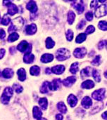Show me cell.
<instances>
[{"label":"cell","instance_id":"1","mask_svg":"<svg viewBox=\"0 0 107 120\" xmlns=\"http://www.w3.org/2000/svg\"><path fill=\"white\" fill-rule=\"evenodd\" d=\"M23 24H24V20L21 17H18L13 19L11 23V25L9 26L8 29V32L16 31V30H19L23 27Z\"/></svg>","mask_w":107,"mask_h":120},{"label":"cell","instance_id":"2","mask_svg":"<svg viewBox=\"0 0 107 120\" xmlns=\"http://www.w3.org/2000/svg\"><path fill=\"white\" fill-rule=\"evenodd\" d=\"M71 57V52L65 48L59 49L56 53V58L59 61H63Z\"/></svg>","mask_w":107,"mask_h":120},{"label":"cell","instance_id":"3","mask_svg":"<svg viewBox=\"0 0 107 120\" xmlns=\"http://www.w3.org/2000/svg\"><path fill=\"white\" fill-rule=\"evenodd\" d=\"M13 89L11 87H6L4 90V92L1 96V102L4 105H7L9 103L11 97L13 96Z\"/></svg>","mask_w":107,"mask_h":120},{"label":"cell","instance_id":"4","mask_svg":"<svg viewBox=\"0 0 107 120\" xmlns=\"http://www.w3.org/2000/svg\"><path fill=\"white\" fill-rule=\"evenodd\" d=\"M17 49L22 53H29L31 52V50H32V45L26 41H22L18 45Z\"/></svg>","mask_w":107,"mask_h":120},{"label":"cell","instance_id":"5","mask_svg":"<svg viewBox=\"0 0 107 120\" xmlns=\"http://www.w3.org/2000/svg\"><path fill=\"white\" fill-rule=\"evenodd\" d=\"M105 93H106L105 89H99L95 91L92 93V96L95 100L97 101H102L105 97Z\"/></svg>","mask_w":107,"mask_h":120},{"label":"cell","instance_id":"6","mask_svg":"<svg viewBox=\"0 0 107 120\" xmlns=\"http://www.w3.org/2000/svg\"><path fill=\"white\" fill-rule=\"evenodd\" d=\"M95 16L97 18H101L107 15V5L102 4L99 6H98L95 12Z\"/></svg>","mask_w":107,"mask_h":120},{"label":"cell","instance_id":"7","mask_svg":"<svg viewBox=\"0 0 107 120\" xmlns=\"http://www.w3.org/2000/svg\"><path fill=\"white\" fill-rule=\"evenodd\" d=\"M87 54V49L85 47L77 48L73 51V55L77 58H83Z\"/></svg>","mask_w":107,"mask_h":120},{"label":"cell","instance_id":"8","mask_svg":"<svg viewBox=\"0 0 107 120\" xmlns=\"http://www.w3.org/2000/svg\"><path fill=\"white\" fill-rule=\"evenodd\" d=\"M72 6L76 9L78 14H81L83 13L85 10V7L83 5V1H80V2H77L76 1H72Z\"/></svg>","mask_w":107,"mask_h":120},{"label":"cell","instance_id":"9","mask_svg":"<svg viewBox=\"0 0 107 120\" xmlns=\"http://www.w3.org/2000/svg\"><path fill=\"white\" fill-rule=\"evenodd\" d=\"M26 8L30 11V14H36L37 11V6L35 1H29L26 5Z\"/></svg>","mask_w":107,"mask_h":120},{"label":"cell","instance_id":"10","mask_svg":"<svg viewBox=\"0 0 107 120\" xmlns=\"http://www.w3.org/2000/svg\"><path fill=\"white\" fill-rule=\"evenodd\" d=\"M36 32H37V26L34 23L27 25L25 28V32L28 35L34 34Z\"/></svg>","mask_w":107,"mask_h":120},{"label":"cell","instance_id":"11","mask_svg":"<svg viewBox=\"0 0 107 120\" xmlns=\"http://www.w3.org/2000/svg\"><path fill=\"white\" fill-rule=\"evenodd\" d=\"M61 80L60 79H55L52 82H50L51 91H56L61 88Z\"/></svg>","mask_w":107,"mask_h":120},{"label":"cell","instance_id":"12","mask_svg":"<svg viewBox=\"0 0 107 120\" xmlns=\"http://www.w3.org/2000/svg\"><path fill=\"white\" fill-rule=\"evenodd\" d=\"M76 81V77L75 76H71V77H68L66 79H65L63 81H62L63 84L66 86V87H70L71 86H72Z\"/></svg>","mask_w":107,"mask_h":120},{"label":"cell","instance_id":"13","mask_svg":"<svg viewBox=\"0 0 107 120\" xmlns=\"http://www.w3.org/2000/svg\"><path fill=\"white\" fill-rule=\"evenodd\" d=\"M81 105L85 109H89L92 105V101L89 96H85L81 101Z\"/></svg>","mask_w":107,"mask_h":120},{"label":"cell","instance_id":"14","mask_svg":"<svg viewBox=\"0 0 107 120\" xmlns=\"http://www.w3.org/2000/svg\"><path fill=\"white\" fill-rule=\"evenodd\" d=\"M51 71H52V72H53L56 75H61L65 71V66L62 65L54 66L51 69Z\"/></svg>","mask_w":107,"mask_h":120},{"label":"cell","instance_id":"15","mask_svg":"<svg viewBox=\"0 0 107 120\" xmlns=\"http://www.w3.org/2000/svg\"><path fill=\"white\" fill-rule=\"evenodd\" d=\"M67 101H68V105L71 108H74L77 105V103H78V98L73 94H70L68 96V97Z\"/></svg>","mask_w":107,"mask_h":120},{"label":"cell","instance_id":"16","mask_svg":"<svg viewBox=\"0 0 107 120\" xmlns=\"http://www.w3.org/2000/svg\"><path fill=\"white\" fill-rule=\"evenodd\" d=\"M54 59V56L52 54L50 53H44L42 56L41 57V62L43 63H50Z\"/></svg>","mask_w":107,"mask_h":120},{"label":"cell","instance_id":"17","mask_svg":"<svg viewBox=\"0 0 107 120\" xmlns=\"http://www.w3.org/2000/svg\"><path fill=\"white\" fill-rule=\"evenodd\" d=\"M32 114H33V117L36 120H40L42 116V112L37 106H35L33 108Z\"/></svg>","mask_w":107,"mask_h":120},{"label":"cell","instance_id":"18","mask_svg":"<svg viewBox=\"0 0 107 120\" xmlns=\"http://www.w3.org/2000/svg\"><path fill=\"white\" fill-rule=\"evenodd\" d=\"M18 11V9L17 8V6L13 4H11L8 6V14L10 15H13L14 14L17 13Z\"/></svg>","mask_w":107,"mask_h":120},{"label":"cell","instance_id":"19","mask_svg":"<svg viewBox=\"0 0 107 120\" xmlns=\"http://www.w3.org/2000/svg\"><path fill=\"white\" fill-rule=\"evenodd\" d=\"M35 60V56L33 54H32L31 53H25L23 56V61L24 63H27V64H30L32 63Z\"/></svg>","mask_w":107,"mask_h":120},{"label":"cell","instance_id":"20","mask_svg":"<svg viewBox=\"0 0 107 120\" xmlns=\"http://www.w3.org/2000/svg\"><path fill=\"white\" fill-rule=\"evenodd\" d=\"M13 71L10 68H6L2 72V77L6 79H10L13 76Z\"/></svg>","mask_w":107,"mask_h":120},{"label":"cell","instance_id":"21","mask_svg":"<svg viewBox=\"0 0 107 120\" xmlns=\"http://www.w3.org/2000/svg\"><path fill=\"white\" fill-rule=\"evenodd\" d=\"M49 91H51L50 88V82H44L41 88H40V92L42 94H47Z\"/></svg>","mask_w":107,"mask_h":120},{"label":"cell","instance_id":"22","mask_svg":"<svg viewBox=\"0 0 107 120\" xmlns=\"http://www.w3.org/2000/svg\"><path fill=\"white\" fill-rule=\"evenodd\" d=\"M17 75H18V79L20 82H24L26 79V72L24 70V68H20L18 70L17 72Z\"/></svg>","mask_w":107,"mask_h":120},{"label":"cell","instance_id":"23","mask_svg":"<svg viewBox=\"0 0 107 120\" xmlns=\"http://www.w3.org/2000/svg\"><path fill=\"white\" fill-rule=\"evenodd\" d=\"M94 86H95V83L92 80H86L84 82H83L81 84V87L85 89H92Z\"/></svg>","mask_w":107,"mask_h":120},{"label":"cell","instance_id":"24","mask_svg":"<svg viewBox=\"0 0 107 120\" xmlns=\"http://www.w3.org/2000/svg\"><path fill=\"white\" fill-rule=\"evenodd\" d=\"M30 73L33 76H38L40 73V68L37 65H33L30 68Z\"/></svg>","mask_w":107,"mask_h":120},{"label":"cell","instance_id":"25","mask_svg":"<svg viewBox=\"0 0 107 120\" xmlns=\"http://www.w3.org/2000/svg\"><path fill=\"white\" fill-rule=\"evenodd\" d=\"M39 105L41 107V108L44 110H47V106H48V101L46 98H41L39 100Z\"/></svg>","mask_w":107,"mask_h":120},{"label":"cell","instance_id":"26","mask_svg":"<svg viewBox=\"0 0 107 120\" xmlns=\"http://www.w3.org/2000/svg\"><path fill=\"white\" fill-rule=\"evenodd\" d=\"M68 18L67 19L68 22L70 25H72L75 20V13L73 11H69L68 13V18Z\"/></svg>","mask_w":107,"mask_h":120},{"label":"cell","instance_id":"27","mask_svg":"<svg viewBox=\"0 0 107 120\" xmlns=\"http://www.w3.org/2000/svg\"><path fill=\"white\" fill-rule=\"evenodd\" d=\"M57 108L59 110V112L63 114H65L67 112V108L63 102H59L57 104Z\"/></svg>","mask_w":107,"mask_h":120},{"label":"cell","instance_id":"28","mask_svg":"<svg viewBox=\"0 0 107 120\" xmlns=\"http://www.w3.org/2000/svg\"><path fill=\"white\" fill-rule=\"evenodd\" d=\"M90 70H91V68H90V67H87V68L83 69L81 70V72H80L81 77L83 79H84V78H85L87 77H89L90 73Z\"/></svg>","mask_w":107,"mask_h":120},{"label":"cell","instance_id":"29","mask_svg":"<svg viewBox=\"0 0 107 120\" xmlns=\"http://www.w3.org/2000/svg\"><path fill=\"white\" fill-rule=\"evenodd\" d=\"M86 38H87L86 34H85V33H80V34H79L77 36V37H76V39H75L76 43H78V44H81V43H83V41H85Z\"/></svg>","mask_w":107,"mask_h":120},{"label":"cell","instance_id":"30","mask_svg":"<svg viewBox=\"0 0 107 120\" xmlns=\"http://www.w3.org/2000/svg\"><path fill=\"white\" fill-rule=\"evenodd\" d=\"M79 70V63L75 62V63H73L71 65V68H70V72L75 75L77 73V72Z\"/></svg>","mask_w":107,"mask_h":120},{"label":"cell","instance_id":"31","mask_svg":"<svg viewBox=\"0 0 107 120\" xmlns=\"http://www.w3.org/2000/svg\"><path fill=\"white\" fill-rule=\"evenodd\" d=\"M18 38H19L18 34L16 33V32H13V33H11V34L8 36V42H13V41L18 40Z\"/></svg>","mask_w":107,"mask_h":120},{"label":"cell","instance_id":"32","mask_svg":"<svg viewBox=\"0 0 107 120\" xmlns=\"http://www.w3.org/2000/svg\"><path fill=\"white\" fill-rule=\"evenodd\" d=\"M55 45V41L51 38V37H47L46 39V47L47 49H52Z\"/></svg>","mask_w":107,"mask_h":120},{"label":"cell","instance_id":"33","mask_svg":"<svg viewBox=\"0 0 107 120\" xmlns=\"http://www.w3.org/2000/svg\"><path fill=\"white\" fill-rule=\"evenodd\" d=\"M92 77L94 78V79L97 82H101V77H100V74L99 72V71L96 69H94L92 70Z\"/></svg>","mask_w":107,"mask_h":120},{"label":"cell","instance_id":"34","mask_svg":"<svg viewBox=\"0 0 107 120\" xmlns=\"http://www.w3.org/2000/svg\"><path fill=\"white\" fill-rule=\"evenodd\" d=\"M10 22H11V18L8 15V14H5L1 20V23L3 25H8L10 23Z\"/></svg>","mask_w":107,"mask_h":120},{"label":"cell","instance_id":"35","mask_svg":"<svg viewBox=\"0 0 107 120\" xmlns=\"http://www.w3.org/2000/svg\"><path fill=\"white\" fill-rule=\"evenodd\" d=\"M91 63H92V65H95V66H98V65H99L100 63H101V56H99V55L97 56L93 59V60L92 61Z\"/></svg>","mask_w":107,"mask_h":120},{"label":"cell","instance_id":"36","mask_svg":"<svg viewBox=\"0 0 107 120\" xmlns=\"http://www.w3.org/2000/svg\"><path fill=\"white\" fill-rule=\"evenodd\" d=\"M98 27L100 30H103V31H107V21L104 20H102L99 22Z\"/></svg>","mask_w":107,"mask_h":120},{"label":"cell","instance_id":"37","mask_svg":"<svg viewBox=\"0 0 107 120\" xmlns=\"http://www.w3.org/2000/svg\"><path fill=\"white\" fill-rule=\"evenodd\" d=\"M13 89L15 90V91L17 93V94H20V93H21L22 91H23V87L20 86V85H19L18 84H17V83H16V84H13Z\"/></svg>","mask_w":107,"mask_h":120},{"label":"cell","instance_id":"38","mask_svg":"<svg viewBox=\"0 0 107 120\" xmlns=\"http://www.w3.org/2000/svg\"><path fill=\"white\" fill-rule=\"evenodd\" d=\"M66 39L68 41H71L73 39V32L71 30H68L66 32Z\"/></svg>","mask_w":107,"mask_h":120},{"label":"cell","instance_id":"39","mask_svg":"<svg viewBox=\"0 0 107 120\" xmlns=\"http://www.w3.org/2000/svg\"><path fill=\"white\" fill-rule=\"evenodd\" d=\"M95 31V27L93 25H90V26H88V27H87V29H86V30H85V33L90 34L94 32Z\"/></svg>","mask_w":107,"mask_h":120},{"label":"cell","instance_id":"40","mask_svg":"<svg viewBox=\"0 0 107 120\" xmlns=\"http://www.w3.org/2000/svg\"><path fill=\"white\" fill-rule=\"evenodd\" d=\"M106 45H107V40H102V41H99V43L98 44V49L102 50V49L106 47Z\"/></svg>","mask_w":107,"mask_h":120},{"label":"cell","instance_id":"41","mask_svg":"<svg viewBox=\"0 0 107 120\" xmlns=\"http://www.w3.org/2000/svg\"><path fill=\"white\" fill-rule=\"evenodd\" d=\"M85 18L88 21H91L93 18V13L92 11H88L85 14Z\"/></svg>","mask_w":107,"mask_h":120},{"label":"cell","instance_id":"42","mask_svg":"<svg viewBox=\"0 0 107 120\" xmlns=\"http://www.w3.org/2000/svg\"><path fill=\"white\" fill-rule=\"evenodd\" d=\"M86 25V22L84 20H80V22L78 23V25H77V29H78V30H81V29H83L84 27H85V25Z\"/></svg>","mask_w":107,"mask_h":120},{"label":"cell","instance_id":"43","mask_svg":"<svg viewBox=\"0 0 107 120\" xmlns=\"http://www.w3.org/2000/svg\"><path fill=\"white\" fill-rule=\"evenodd\" d=\"M98 2H99V1H97V0L92 1H91V4H90V7H91L92 8H95L97 6Z\"/></svg>","mask_w":107,"mask_h":120},{"label":"cell","instance_id":"44","mask_svg":"<svg viewBox=\"0 0 107 120\" xmlns=\"http://www.w3.org/2000/svg\"><path fill=\"white\" fill-rule=\"evenodd\" d=\"M6 36V32L3 29H0V39H4Z\"/></svg>","mask_w":107,"mask_h":120},{"label":"cell","instance_id":"45","mask_svg":"<svg viewBox=\"0 0 107 120\" xmlns=\"http://www.w3.org/2000/svg\"><path fill=\"white\" fill-rule=\"evenodd\" d=\"M5 53H6V51H5V49H0V59H1L4 56V55H5Z\"/></svg>","mask_w":107,"mask_h":120},{"label":"cell","instance_id":"46","mask_svg":"<svg viewBox=\"0 0 107 120\" xmlns=\"http://www.w3.org/2000/svg\"><path fill=\"white\" fill-rule=\"evenodd\" d=\"M16 48H15V46H11L10 49H9V51H10V53H11V55H13L14 53H16Z\"/></svg>","mask_w":107,"mask_h":120},{"label":"cell","instance_id":"47","mask_svg":"<svg viewBox=\"0 0 107 120\" xmlns=\"http://www.w3.org/2000/svg\"><path fill=\"white\" fill-rule=\"evenodd\" d=\"M56 120H63V116L62 115H60V114H57L55 117Z\"/></svg>","mask_w":107,"mask_h":120},{"label":"cell","instance_id":"48","mask_svg":"<svg viewBox=\"0 0 107 120\" xmlns=\"http://www.w3.org/2000/svg\"><path fill=\"white\" fill-rule=\"evenodd\" d=\"M11 1H3V4L4 5V6H8L9 4H11Z\"/></svg>","mask_w":107,"mask_h":120},{"label":"cell","instance_id":"49","mask_svg":"<svg viewBox=\"0 0 107 120\" xmlns=\"http://www.w3.org/2000/svg\"><path fill=\"white\" fill-rule=\"evenodd\" d=\"M45 72H46V74H47V75H50V74L52 73L51 69H50V68H46V70H45Z\"/></svg>","mask_w":107,"mask_h":120},{"label":"cell","instance_id":"50","mask_svg":"<svg viewBox=\"0 0 107 120\" xmlns=\"http://www.w3.org/2000/svg\"><path fill=\"white\" fill-rule=\"evenodd\" d=\"M107 111L105 112H104L103 114H102V117H103V119L105 120H107Z\"/></svg>","mask_w":107,"mask_h":120},{"label":"cell","instance_id":"51","mask_svg":"<svg viewBox=\"0 0 107 120\" xmlns=\"http://www.w3.org/2000/svg\"><path fill=\"white\" fill-rule=\"evenodd\" d=\"M104 77H105L107 78V71H106V72H104Z\"/></svg>","mask_w":107,"mask_h":120},{"label":"cell","instance_id":"52","mask_svg":"<svg viewBox=\"0 0 107 120\" xmlns=\"http://www.w3.org/2000/svg\"><path fill=\"white\" fill-rule=\"evenodd\" d=\"M47 120L46 119H42V118H40V120Z\"/></svg>","mask_w":107,"mask_h":120}]
</instances>
